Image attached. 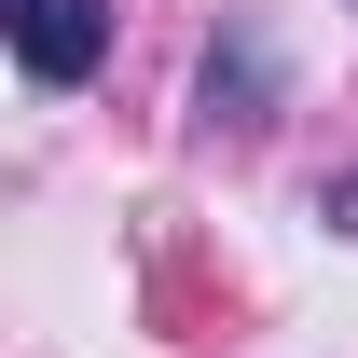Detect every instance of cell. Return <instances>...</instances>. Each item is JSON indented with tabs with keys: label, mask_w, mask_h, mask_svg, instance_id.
<instances>
[{
	"label": "cell",
	"mask_w": 358,
	"mask_h": 358,
	"mask_svg": "<svg viewBox=\"0 0 358 358\" xmlns=\"http://www.w3.org/2000/svg\"><path fill=\"white\" fill-rule=\"evenodd\" d=\"M0 28H14V69L28 83H96V55H110V0H0Z\"/></svg>",
	"instance_id": "cell-1"
},
{
	"label": "cell",
	"mask_w": 358,
	"mask_h": 358,
	"mask_svg": "<svg viewBox=\"0 0 358 358\" xmlns=\"http://www.w3.org/2000/svg\"><path fill=\"white\" fill-rule=\"evenodd\" d=\"M317 207H331V221H345V234H358V179H331V193H317Z\"/></svg>",
	"instance_id": "cell-2"
}]
</instances>
